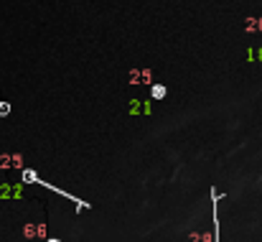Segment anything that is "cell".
Masks as SVG:
<instances>
[{
  "label": "cell",
  "instance_id": "6da1fadb",
  "mask_svg": "<svg viewBox=\"0 0 262 242\" xmlns=\"http://www.w3.org/2000/svg\"><path fill=\"white\" fill-rule=\"evenodd\" d=\"M216 201H219V194L216 189H211V219H214V242H222V230H219V209H216Z\"/></svg>",
  "mask_w": 262,
  "mask_h": 242
},
{
  "label": "cell",
  "instance_id": "7a4b0ae2",
  "mask_svg": "<svg viewBox=\"0 0 262 242\" xmlns=\"http://www.w3.org/2000/svg\"><path fill=\"white\" fill-rule=\"evenodd\" d=\"M161 97H166V87L163 84H156L153 87V99H161Z\"/></svg>",
  "mask_w": 262,
  "mask_h": 242
},
{
  "label": "cell",
  "instance_id": "3957f363",
  "mask_svg": "<svg viewBox=\"0 0 262 242\" xmlns=\"http://www.w3.org/2000/svg\"><path fill=\"white\" fill-rule=\"evenodd\" d=\"M49 242H59V240H49Z\"/></svg>",
  "mask_w": 262,
  "mask_h": 242
}]
</instances>
